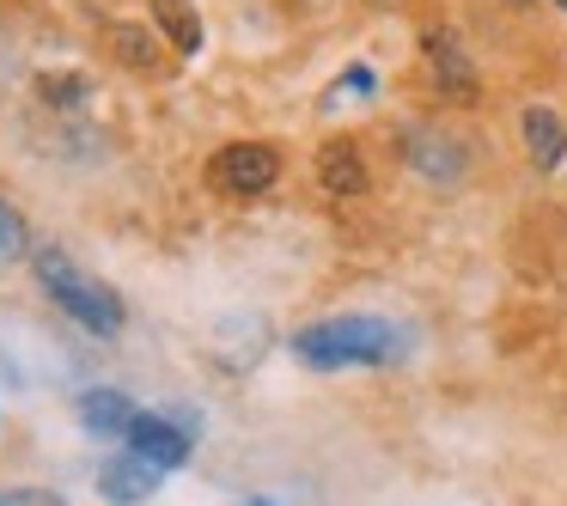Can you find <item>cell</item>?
<instances>
[{
  "mask_svg": "<svg viewBox=\"0 0 567 506\" xmlns=\"http://www.w3.org/2000/svg\"><path fill=\"white\" fill-rule=\"evenodd\" d=\"M141 409L128 403L123 391H86L80 396V427L99 433V440H128V421H135Z\"/></svg>",
  "mask_w": 567,
  "mask_h": 506,
  "instance_id": "6",
  "label": "cell"
},
{
  "mask_svg": "<svg viewBox=\"0 0 567 506\" xmlns=\"http://www.w3.org/2000/svg\"><path fill=\"white\" fill-rule=\"evenodd\" d=\"M208 177L226 196H262V189L281 177V153L262 147V141H238V147H220L208 159Z\"/></svg>",
  "mask_w": 567,
  "mask_h": 506,
  "instance_id": "3",
  "label": "cell"
},
{
  "mask_svg": "<svg viewBox=\"0 0 567 506\" xmlns=\"http://www.w3.org/2000/svg\"><path fill=\"white\" fill-rule=\"evenodd\" d=\"M238 506H275V500H238Z\"/></svg>",
  "mask_w": 567,
  "mask_h": 506,
  "instance_id": "14",
  "label": "cell"
},
{
  "mask_svg": "<svg viewBox=\"0 0 567 506\" xmlns=\"http://www.w3.org/2000/svg\"><path fill=\"white\" fill-rule=\"evenodd\" d=\"M153 25L172 38L177 55H196L202 50V13L189 7V0H153Z\"/></svg>",
  "mask_w": 567,
  "mask_h": 506,
  "instance_id": "9",
  "label": "cell"
},
{
  "mask_svg": "<svg viewBox=\"0 0 567 506\" xmlns=\"http://www.w3.org/2000/svg\"><path fill=\"white\" fill-rule=\"evenodd\" d=\"M0 506H68L55 488H0Z\"/></svg>",
  "mask_w": 567,
  "mask_h": 506,
  "instance_id": "13",
  "label": "cell"
},
{
  "mask_svg": "<svg viewBox=\"0 0 567 506\" xmlns=\"http://www.w3.org/2000/svg\"><path fill=\"white\" fill-rule=\"evenodd\" d=\"M128 445H135L141 457H153V464L177 469L189 457V445H196V433H189L177 415H135L128 421Z\"/></svg>",
  "mask_w": 567,
  "mask_h": 506,
  "instance_id": "5",
  "label": "cell"
},
{
  "mask_svg": "<svg viewBox=\"0 0 567 506\" xmlns=\"http://www.w3.org/2000/svg\"><path fill=\"white\" fill-rule=\"evenodd\" d=\"M13 257H25V220L0 202V262H13Z\"/></svg>",
  "mask_w": 567,
  "mask_h": 506,
  "instance_id": "12",
  "label": "cell"
},
{
  "mask_svg": "<svg viewBox=\"0 0 567 506\" xmlns=\"http://www.w3.org/2000/svg\"><path fill=\"white\" fill-rule=\"evenodd\" d=\"M293 354L318 372H342V366H391L403 354V330L384 318H323L311 330L293 335Z\"/></svg>",
  "mask_w": 567,
  "mask_h": 506,
  "instance_id": "1",
  "label": "cell"
},
{
  "mask_svg": "<svg viewBox=\"0 0 567 506\" xmlns=\"http://www.w3.org/2000/svg\"><path fill=\"white\" fill-rule=\"evenodd\" d=\"M555 7H567V0H555Z\"/></svg>",
  "mask_w": 567,
  "mask_h": 506,
  "instance_id": "15",
  "label": "cell"
},
{
  "mask_svg": "<svg viewBox=\"0 0 567 506\" xmlns=\"http://www.w3.org/2000/svg\"><path fill=\"white\" fill-rule=\"evenodd\" d=\"M427 55H433V68L445 74V92H457V99H470V92H476V86H470V62L457 55V43L445 38V31H427Z\"/></svg>",
  "mask_w": 567,
  "mask_h": 506,
  "instance_id": "10",
  "label": "cell"
},
{
  "mask_svg": "<svg viewBox=\"0 0 567 506\" xmlns=\"http://www.w3.org/2000/svg\"><path fill=\"white\" fill-rule=\"evenodd\" d=\"M38 287L80 323V330H92V335H116V330H123V299H116L99 275L74 269L68 250H38Z\"/></svg>",
  "mask_w": 567,
  "mask_h": 506,
  "instance_id": "2",
  "label": "cell"
},
{
  "mask_svg": "<svg viewBox=\"0 0 567 506\" xmlns=\"http://www.w3.org/2000/svg\"><path fill=\"white\" fill-rule=\"evenodd\" d=\"M111 43L128 68H159V50H153V38L141 25H111Z\"/></svg>",
  "mask_w": 567,
  "mask_h": 506,
  "instance_id": "11",
  "label": "cell"
},
{
  "mask_svg": "<svg viewBox=\"0 0 567 506\" xmlns=\"http://www.w3.org/2000/svg\"><path fill=\"white\" fill-rule=\"evenodd\" d=\"M159 482H165V464L141 457L135 445H128V452H116L111 464H99V494L111 506H141L147 494H159Z\"/></svg>",
  "mask_w": 567,
  "mask_h": 506,
  "instance_id": "4",
  "label": "cell"
},
{
  "mask_svg": "<svg viewBox=\"0 0 567 506\" xmlns=\"http://www.w3.org/2000/svg\"><path fill=\"white\" fill-rule=\"evenodd\" d=\"M525 153L543 165V172H555V165H561V153H567L561 116L543 111V104H530V111H525Z\"/></svg>",
  "mask_w": 567,
  "mask_h": 506,
  "instance_id": "8",
  "label": "cell"
},
{
  "mask_svg": "<svg viewBox=\"0 0 567 506\" xmlns=\"http://www.w3.org/2000/svg\"><path fill=\"white\" fill-rule=\"evenodd\" d=\"M318 177L336 196H360V189H367V159H360L348 141H330V147L318 153Z\"/></svg>",
  "mask_w": 567,
  "mask_h": 506,
  "instance_id": "7",
  "label": "cell"
}]
</instances>
